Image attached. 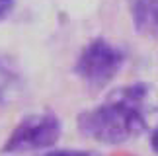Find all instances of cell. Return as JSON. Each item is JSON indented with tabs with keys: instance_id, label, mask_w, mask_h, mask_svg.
I'll use <instances>...</instances> for the list:
<instances>
[{
	"instance_id": "7a4b0ae2",
	"label": "cell",
	"mask_w": 158,
	"mask_h": 156,
	"mask_svg": "<svg viewBox=\"0 0 158 156\" xmlns=\"http://www.w3.org/2000/svg\"><path fill=\"white\" fill-rule=\"evenodd\" d=\"M125 53L104 37H96L84 47L74 63V74L92 88H104L123 68Z\"/></svg>"
},
{
	"instance_id": "8992f818",
	"label": "cell",
	"mask_w": 158,
	"mask_h": 156,
	"mask_svg": "<svg viewBox=\"0 0 158 156\" xmlns=\"http://www.w3.org/2000/svg\"><path fill=\"white\" fill-rule=\"evenodd\" d=\"M47 156H100L90 150H72V148H63V150H53Z\"/></svg>"
},
{
	"instance_id": "6da1fadb",
	"label": "cell",
	"mask_w": 158,
	"mask_h": 156,
	"mask_svg": "<svg viewBox=\"0 0 158 156\" xmlns=\"http://www.w3.org/2000/svg\"><path fill=\"white\" fill-rule=\"evenodd\" d=\"M147 94L148 86L143 82L113 90L100 105L78 115V131L104 145H121L143 135L147 129L143 109Z\"/></svg>"
},
{
	"instance_id": "277c9868",
	"label": "cell",
	"mask_w": 158,
	"mask_h": 156,
	"mask_svg": "<svg viewBox=\"0 0 158 156\" xmlns=\"http://www.w3.org/2000/svg\"><path fill=\"white\" fill-rule=\"evenodd\" d=\"M133 26L141 35L158 37V0H131Z\"/></svg>"
},
{
	"instance_id": "52a82bcc",
	"label": "cell",
	"mask_w": 158,
	"mask_h": 156,
	"mask_svg": "<svg viewBox=\"0 0 158 156\" xmlns=\"http://www.w3.org/2000/svg\"><path fill=\"white\" fill-rule=\"evenodd\" d=\"M14 10V0H0V20H4Z\"/></svg>"
},
{
	"instance_id": "ba28073f",
	"label": "cell",
	"mask_w": 158,
	"mask_h": 156,
	"mask_svg": "<svg viewBox=\"0 0 158 156\" xmlns=\"http://www.w3.org/2000/svg\"><path fill=\"white\" fill-rule=\"evenodd\" d=\"M150 146H152L154 152H158V127L152 131V135H150Z\"/></svg>"
},
{
	"instance_id": "3957f363",
	"label": "cell",
	"mask_w": 158,
	"mask_h": 156,
	"mask_svg": "<svg viewBox=\"0 0 158 156\" xmlns=\"http://www.w3.org/2000/svg\"><path fill=\"white\" fill-rule=\"evenodd\" d=\"M60 133H63V125L55 113H31L12 129L8 139L4 141L2 150L8 154L45 150L59 141Z\"/></svg>"
},
{
	"instance_id": "5b68a950",
	"label": "cell",
	"mask_w": 158,
	"mask_h": 156,
	"mask_svg": "<svg viewBox=\"0 0 158 156\" xmlns=\"http://www.w3.org/2000/svg\"><path fill=\"white\" fill-rule=\"evenodd\" d=\"M18 82H20V76L14 64L8 59L0 57V104L14 96V92L18 90Z\"/></svg>"
}]
</instances>
